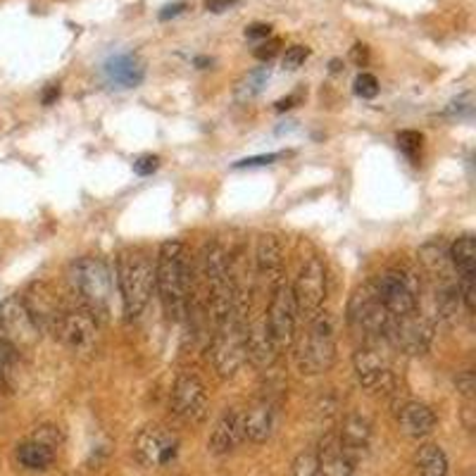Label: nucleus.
<instances>
[{
  "instance_id": "1",
  "label": "nucleus",
  "mask_w": 476,
  "mask_h": 476,
  "mask_svg": "<svg viewBox=\"0 0 476 476\" xmlns=\"http://www.w3.org/2000/svg\"><path fill=\"white\" fill-rule=\"evenodd\" d=\"M155 290L169 322H184L191 309V267L186 245L167 238L155 260Z\"/></svg>"
},
{
  "instance_id": "2",
  "label": "nucleus",
  "mask_w": 476,
  "mask_h": 476,
  "mask_svg": "<svg viewBox=\"0 0 476 476\" xmlns=\"http://www.w3.org/2000/svg\"><path fill=\"white\" fill-rule=\"evenodd\" d=\"M115 281L122 298L124 315L134 319L148 308L155 290V264L141 248H127L119 252L115 267Z\"/></svg>"
},
{
  "instance_id": "3",
  "label": "nucleus",
  "mask_w": 476,
  "mask_h": 476,
  "mask_svg": "<svg viewBox=\"0 0 476 476\" xmlns=\"http://www.w3.org/2000/svg\"><path fill=\"white\" fill-rule=\"evenodd\" d=\"M70 281L81 308L89 309L98 319L108 315L112 308V296H115V277L103 258H96V255L79 258L70 267Z\"/></svg>"
},
{
  "instance_id": "4",
  "label": "nucleus",
  "mask_w": 476,
  "mask_h": 476,
  "mask_svg": "<svg viewBox=\"0 0 476 476\" xmlns=\"http://www.w3.org/2000/svg\"><path fill=\"white\" fill-rule=\"evenodd\" d=\"M336 362V322L331 312L319 309L312 319L305 338L298 346L296 365L300 374L315 376L334 367Z\"/></svg>"
},
{
  "instance_id": "5",
  "label": "nucleus",
  "mask_w": 476,
  "mask_h": 476,
  "mask_svg": "<svg viewBox=\"0 0 476 476\" xmlns=\"http://www.w3.org/2000/svg\"><path fill=\"white\" fill-rule=\"evenodd\" d=\"M391 322L393 317L388 315V309L376 296L374 283H365L355 290V296L350 298V305H347V324L357 338H362L367 346H376L379 341L388 338Z\"/></svg>"
},
{
  "instance_id": "6",
  "label": "nucleus",
  "mask_w": 476,
  "mask_h": 476,
  "mask_svg": "<svg viewBox=\"0 0 476 476\" xmlns=\"http://www.w3.org/2000/svg\"><path fill=\"white\" fill-rule=\"evenodd\" d=\"M52 334L58 336L60 343L70 350L74 357L90 360L100 350V327L98 317L90 315L86 308H71L60 315L58 324L52 328Z\"/></svg>"
},
{
  "instance_id": "7",
  "label": "nucleus",
  "mask_w": 476,
  "mask_h": 476,
  "mask_svg": "<svg viewBox=\"0 0 476 476\" xmlns=\"http://www.w3.org/2000/svg\"><path fill=\"white\" fill-rule=\"evenodd\" d=\"M374 289L391 317H407L417 312L419 286L412 271L400 270V267L381 271L379 279L374 281Z\"/></svg>"
},
{
  "instance_id": "8",
  "label": "nucleus",
  "mask_w": 476,
  "mask_h": 476,
  "mask_svg": "<svg viewBox=\"0 0 476 476\" xmlns=\"http://www.w3.org/2000/svg\"><path fill=\"white\" fill-rule=\"evenodd\" d=\"M0 336L5 338L17 353H29L39 346L41 328L29 315L22 296H7L0 303Z\"/></svg>"
},
{
  "instance_id": "9",
  "label": "nucleus",
  "mask_w": 476,
  "mask_h": 476,
  "mask_svg": "<svg viewBox=\"0 0 476 476\" xmlns=\"http://www.w3.org/2000/svg\"><path fill=\"white\" fill-rule=\"evenodd\" d=\"M243 319L241 315L229 317L226 322L217 327V334L213 338V365L214 372L222 379H232L236 372L243 367L245 362V347H243Z\"/></svg>"
},
{
  "instance_id": "10",
  "label": "nucleus",
  "mask_w": 476,
  "mask_h": 476,
  "mask_svg": "<svg viewBox=\"0 0 476 476\" xmlns=\"http://www.w3.org/2000/svg\"><path fill=\"white\" fill-rule=\"evenodd\" d=\"M290 293H293L298 317L309 322L327 300V264L322 262V258H309L300 267L296 281L290 286Z\"/></svg>"
},
{
  "instance_id": "11",
  "label": "nucleus",
  "mask_w": 476,
  "mask_h": 476,
  "mask_svg": "<svg viewBox=\"0 0 476 476\" xmlns=\"http://www.w3.org/2000/svg\"><path fill=\"white\" fill-rule=\"evenodd\" d=\"M296 322L298 312L296 303H293V293H290L289 283L281 281L271 289L270 308H267V315H264V324L270 328V336L277 350H286V347L293 346V341H296Z\"/></svg>"
},
{
  "instance_id": "12",
  "label": "nucleus",
  "mask_w": 476,
  "mask_h": 476,
  "mask_svg": "<svg viewBox=\"0 0 476 476\" xmlns=\"http://www.w3.org/2000/svg\"><path fill=\"white\" fill-rule=\"evenodd\" d=\"M179 455V438L160 424H148L134 441V457L146 470L167 467Z\"/></svg>"
},
{
  "instance_id": "13",
  "label": "nucleus",
  "mask_w": 476,
  "mask_h": 476,
  "mask_svg": "<svg viewBox=\"0 0 476 476\" xmlns=\"http://www.w3.org/2000/svg\"><path fill=\"white\" fill-rule=\"evenodd\" d=\"M172 414L186 424H200L207 417V391L198 374L181 372L172 386L169 395Z\"/></svg>"
},
{
  "instance_id": "14",
  "label": "nucleus",
  "mask_w": 476,
  "mask_h": 476,
  "mask_svg": "<svg viewBox=\"0 0 476 476\" xmlns=\"http://www.w3.org/2000/svg\"><path fill=\"white\" fill-rule=\"evenodd\" d=\"M452 271H455L457 289L464 308L470 315L476 312V238L471 233H462L448 248Z\"/></svg>"
},
{
  "instance_id": "15",
  "label": "nucleus",
  "mask_w": 476,
  "mask_h": 476,
  "mask_svg": "<svg viewBox=\"0 0 476 476\" xmlns=\"http://www.w3.org/2000/svg\"><path fill=\"white\" fill-rule=\"evenodd\" d=\"M433 327L429 319L412 312L407 317H393L391 328H388V341L407 355H424L432 346Z\"/></svg>"
},
{
  "instance_id": "16",
  "label": "nucleus",
  "mask_w": 476,
  "mask_h": 476,
  "mask_svg": "<svg viewBox=\"0 0 476 476\" xmlns=\"http://www.w3.org/2000/svg\"><path fill=\"white\" fill-rule=\"evenodd\" d=\"M355 376L360 388L369 393H381L391 391L393 386V367L388 357L381 350H376L374 346L360 347L353 357Z\"/></svg>"
},
{
  "instance_id": "17",
  "label": "nucleus",
  "mask_w": 476,
  "mask_h": 476,
  "mask_svg": "<svg viewBox=\"0 0 476 476\" xmlns=\"http://www.w3.org/2000/svg\"><path fill=\"white\" fill-rule=\"evenodd\" d=\"M22 300H24L26 309H29V315H32V319L36 322V327L41 328V334H48V331L52 334V328L58 324L60 315L65 312V308L60 303L58 293L52 290L51 283L33 281L32 286L24 290Z\"/></svg>"
},
{
  "instance_id": "18",
  "label": "nucleus",
  "mask_w": 476,
  "mask_h": 476,
  "mask_svg": "<svg viewBox=\"0 0 476 476\" xmlns=\"http://www.w3.org/2000/svg\"><path fill=\"white\" fill-rule=\"evenodd\" d=\"M243 347H245V360H251L255 367L267 369L277 360V346L271 341L270 328L264 324V317H255L243 327Z\"/></svg>"
},
{
  "instance_id": "19",
  "label": "nucleus",
  "mask_w": 476,
  "mask_h": 476,
  "mask_svg": "<svg viewBox=\"0 0 476 476\" xmlns=\"http://www.w3.org/2000/svg\"><path fill=\"white\" fill-rule=\"evenodd\" d=\"M255 267H258V277L270 289H274V286L283 281L286 260H283V248L277 236H271V233L260 236L258 251H255Z\"/></svg>"
},
{
  "instance_id": "20",
  "label": "nucleus",
  "mask_w": 476,
  "mask_h": 476,
  "mask_svg": "<svg viewBox=\"0 0 476 476\" xmlns=\"http://www.w3.org/2000/svg\"><path fill=\"white\" fill-rule=\"evenodd\" d=\"M241 443H243L241 412L226 410L224 414L217 419V424H214L213 433H210V441H207V448H210L213 455L224 457V455H232Z\"/></svg>"
},
{
  "instance_id": "21",
  "label": "nucleus",
  "mask_w": 476,
  "mask_h": 476,
  "mask_svg": "<svg viewBox=\"0 0 476 476\" xmlns=\"http://www.w3.org/2000/svg\"><path fill=\"white\" fill-rule=\"evenodd\" d=\"M241 424H243V441L251 443H264L270 441L277 426V410L270 400H260L248 412H241Z\"/></svg>"
},
{
  "instance_id": "22",
  "label": "nucleus",
  "mask_w": 476,
  "mask_h": 476,
  "mask_svg": "<svg viewBox=\"0 0 476 476\" xmlns=\"http://www.w3.org/2000/svg\"><path fill=\"white\" fill-rule=\"evenodd\" d=\"M338 443L350 460H357L362 452H367L372 443V422L360 412H353L343 419V429L338 433Z\"/></svg>"
},
{
  "instance_id": "23",
  "label": "nucleus",
  "mask_w": 476,
  "mask_h": 476,
  "mask_svg": "<svg viewBox=\"0 0 476 476\" xmlns=\"http://www.w3.org/2000/svg\"><path fill=\"white\" fill-rule=\"evenodd\" d=\"M103 71L108 84L117 86V89H134L146 77V67L131 52H119V55H112V58L105 60Z\"/></svg>"
},
{
  "instance_id": "24",
  "label": "nucleus",
  "mask_w": 476,
  "mask_h": 476,
  "mask_svg": "<svg viewBox=\"0 0 476 476\" xmlns=\"http://www.w3.org/2000/svg\"><path fill=\"white\" fill-rule=\"evenodd\" d=\"M398 429L407 438H424L436 429V414L424 403L407 400L398 410Z\"/></svg>"
},
{
  "instance_id": "25",
  "label": "nucleus",
  "mask_w": 476,
  "mask_h": 476,
  "mask_svg": "<svg viewBox=\"0 0 476 476\" xmlns=\"http://www.w3.org/2000/svg\"><path fill=\"white\" fill-rule=\"evenodd\" d=\"M319 476H355V462L343 452L338 436H327L317 452Z\"/></svg>"
},
{
  "instance_id": "26",
  "label": "nucleus",
  "mask_w": 476,
  "mask_h": 476,
  "mask_svg": "<svg viewBox=\"0 0 476 476\" xmlns=\"http://www.w3.org/2000/svg\"><path fill=\"white\" fill-rule=\"evenodd\" d=\"M17 462L26 471L51 470L52 462H55V448L51 443H43L41 438H29V441L17 445Z\"/></svg>"
},
{
  "instance_id": "27",
  "label": "nucleus",
  "mask_w": 476,
  "mask_h": 476,
  "mask_svg": "<svg viewBox=\"0 0 476 476\" xmlns=\"http://www.w3.org/2000/svg\"><path fill=\"white\" fill-rule=\"evenodd\" d=\"M414 470L417 476H448V457L443 448L436 443L422 445L414 455Z\"/></svg>"
},
{
  "instance_id": "28",
  "label": "nucleus",
  "mask_w": 476,
  "mask_h": 476,
  "mask_svg": "<svg viewBox=\"0 0 476 476\" xmlns=\"http://www.w3.org/2000/svg\"><path fill=\"white\" fill-rule=\"evenodd\" d=\"M22 353H17L10 343L0 336V391H14L20 379Z\"/></svg>"
},
{
  "instance_id": "29",
  "label": "nucleus",
  "mask_w": 476,
  "mask_h": 476,
  "mask_svg": "<svg viewBox=\"0 0 476 476\" xmlns=\"http://www.w3.org/2000/svg\"><path fill=\"white\" fill-rule=\"evenodd\" d=\"M270 81V67H260V70L248 71L236 84V100L238 103H251L252 98H258L262 89Z\"/></svg>"
},
{
  "instance_id": "30",
  "label": "nucleus",
  "mask_w": 476,
  "mask_h": 476,
  "mask_svg": "<svg viewBox=\"0 0 476 476\" xmlns=\"http://www.w3.org/2000/svg\"><path fill=\"white\" fill-rule=\"evenodd\" d=\"M290 476H319L317 452H300L290 464Z\"/></svg>"
},
{
  "instance_id": "31",
  "label": "nucleus",
  "mask_w": 476,
  "mask_h": 476,
  "mask_svg": "<svg viewBox=\"0 0 476 476\" xmlns=\"http://www.w3.org/2000/svg\"><path fill=\"white\" fill-rule=\"evenodd\" d=\"M422 134L417 131H400L398 134V148L410 157V160H417L419 153H422Z\"/></svg>"
},
{
  "instance_id": "32",
  "label": "nucleus",
  "mask_w": 476,
  "mask_h": 476,
  "mask_svg": "<svg viewBox=\"0 0 476 476\" xmlns=\"http://www.w3.org/2000/svg\"><path fill=\"white\" fill-rule=\"evenodd\" d=\"M353 86H355V93L360 98H365V100L376 98V93H379V81H376V77L369 74V71H360V74L355 77Z\"/></svg>"
},
{
  "instance_id": "33",
  "label": "nucleus",
  "mask_w": 476,
  "mask_h": 476,
  "mask_svg": "<svg viewBox=\"0 0 476 476\" xmlns=\"http://www.w3.org/2000/svg\"><path fill=\"white\" fill-rule=\"evenodd\" d=\"M308 58H309V48H305V45H293V48H289L286 55H283L281 67L286 71H296L298 67L305 65V60Z\"/></svg>"
},
{
  "instance_id": "34",
  "label": "nucleus",
  "mask_w": 476,
  "mask_h": 476,
  "mask_svg": "<svg viewBox=\"0 0 476 476\" xmlns=\"http://www.w3.org/2000/svg\"><path fill=\"white\" fill-rule=\"evenodd\" d=\"M474 96H471V93H464V96H460V98H455V100H452L451 105H448V108H445V112L443 115H448V117H470L471 112H474Z\"/></svg>"
},
{
  "instance_id": "35",
  "label": "nucleus",
  "mask_w": 476,
  "mask_h": 476,
  "mask_svg": "<svg viewBox=\"0 0 476 476\" xmlns=\"http://www.w3.org/2000/svg\"><path fill=\"white\" fill-rule=\"evenodd\" d=\"M286 157V153H267V155H255V157H245V160H238L233 167L243 169V167H264V165H274L277 160Z\"/></svg>"
},
{
  "instance_id": "36",
  "label": "nucleus",
  "mask_w": 476,
  "mask_h": 476,
  "mask_svg": "<svg viewBox=\"0 0 476 476\" xmlns=\"http://www.w3.org/2000/svg\"><path fill=\"white\" fill-rule=\"evenodd\" d=\"M160 167V157L157 155H141L134 160V172L138 176H150L153 172H157Z\"/></svg>"
},
{
  "instance_id": "37",
  "label": "nucleus",
  "mask_w": 476,
  "mask_h": 476,
  "mask_svg": "<svg viewBox=\"0 0 476 476\" xmlns=\"http://www.w3.org/2000/svg\"><path fill=\"white\" fill-rule=\"evenodd\" d=\"M455 386H457V391L462 393L464 398L471 400V395H474V391H476L474 372H471V369H467V372L460 374V376H457V379H455Z\"/></svg>"
},
{
  "instance_id": "38",
  "label": "nucleus",
  "mask_w": 476,
  "mask_h": 476,
  "mask_svg": "<svg viewBox=\"0 0 476 476\" xmlns=\"http://www.w3.org/2000/svg\"><path fill=\"white\" fill-rule=\"evenodd\" d=\"M279 52V41L277 39H264L262 43L258 45V51H255V58L258 60H262V62H270L271 58H274V55H277Z\"/></svg>"
},
{
  "instance_id": "39",
  "label": "nucleus",
  "mask_w": 476,
  "mask_h": 476,
  "mask_svg": "<svg viewBox=\"0 0 476 476\" xmlns=\"http://www.w3.org/2000/svg\"><path fill=\"white\" fill-rule=\"evenodd\" d=\"M270 33H271V26L270 24L255 22V24H251V26H248V29H245V39L264 41V39H270Z\"/></svg>"
},
{
  "instance_id": "40",
  "label": "nucleus",
  "mask_w": 476,
  "mask_h": 476,
  "mask_svg": "<svg viewBox=\"0 0 476 476\" xmlns=\"http://www.w3.org/2000/svg\"><path fill=\"white\" fill-rule=\"evenodd\" d=\"M233 3H236V0H205V7L210 13H224Z\"/></svg>"
},
{
  "instance_id": "41",
  "label": "nucleus",
  "mask_w": 476,
  "mask_h": 476,
  "mask_svg": "<svg viewBox=\"0 0 476 476\" xmlns=\"http://www.w3.org/2000/svg\"><path fill=\"white\" fill-rule=\"evenodd\" d=\"M184 7H186V3H174V5H167L165 10L160 13V20H169V17H176V14L184 13Z\"/></svg>"
},
{
  "instance_id": "42",
  "label": "nucleus",
  "mask_w": 476,
  "mask_h": 476,
  "mask_svg": "<svg viewBox=\"0 0 476 476\" xmlns=\"http://www.w3.org/2000/svg\"><path fill=\"white\" fill-rule=\"evenodd\" d=\"M298 98L296 96H289V98H281V100H277V112H286V109L296 108Z\"/></svg>"
},
{
  "instance_id": "43",
  "label": "nucleus",
  "mask_w": 476,
  "mask_h": 476,
  "mask_svg": "<svg viewBox=\"0 0 476 476\" xmlns=\"http://www.w3.org/2000/svg\"><path fill=\"white\" fill-rule=\"evenodd\" d=\"M55 98H60V86H51V89L43 93V105H51Z\"/></svg>"
}]
</instances>
